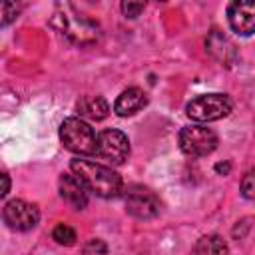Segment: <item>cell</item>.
<instances>
[{
    "label": "cell",
    "instance_id": "obj_1",
    "mask_svg": "<svg viewBox=\"0 0 255 255\" xmlns=\"http://www.w3.org/2000/svg\"><path fill=\"white\" fill-rule=\"evenodd\" d=\"M70 169L86 185V189L98 197L114 199L124 191L122 175L104 163L76 157L70 161Z\"/></svg>",
    "mask_w": 255,
    "mask_h": 255
},
{
    "label": "cell",
    "instance_id": "obj_2",
    "mask_svg": "<svg viewBox=\"0 0 255 255\" xmlns=\"http://www.w3.org/2000/svg\"><path fill=\"white\" fill-rule=\"evenodd\" d=\"M60 141L76 155H96L98 135L82 118H66L60 124Z\"/></svg>",
    "mask_w": 255,
    "mask_h": 255
},
{
    "label": "cell",
    "instance_id": "obj_3",
    "mask_svg": "<svg viewBox=\"0 0 255 255\" xmlns=\"http://www.w3.org/2000/svg\"><path fill=\"white\" fill-rule=\"evenodd\" d=\"M233 104L227 94H201L185 106V114L193 122H217L231 114Z\"/></svg>",
    "mask_w": 255,
    "mask_h": 255
},
{
    "label": "cell",
    "instance_id": "obj_4",
    "mask_svg": "<svg viewBox=\"0 0 255 255\" xmlns=\"http://www.w3.org/2000/svg\"><path fill=\"white\" fill-rule=\"evenodd\" d=\"M179 149L189 157H205L217 149L219 137L213 129L193 124L179 129Z\"/></svg>",
    "mask_w": 255,
    "mask_h": 255
},
{
    "label": "cell",
    "instance_id": "obj_5",
    "mask_svg": "<svg viewBox=\"0 0 255 255\" xmlns=\"http://www.w3.org/2000/svg\"><path fill=\"white\" fill-rule=\"evenodd\" d=\"M129 155V139L120 129H104L98 133V145H96V157L112 163L122 165Z\"/></svg>",
    "mask_w": 255,
    "mask_h": 255
},
{
    "label": "cell",
    "instance_id": "obj_6",
    "mask_svg": "<svg viewBox=\"0 0 255 255\" xmlns=\"http://www.w3.org/2000/svg\"><path fill=\"white\" fill-rule=\"evenodd\" d=\"M4 223L14 231H30L40 221V211L34 203H28L24 199H12L4 203L2 209Z\"/></svg>",
    "mask_w": 255,
    "mask_h": 255
},
{
    "label": "cell",
    "instance_id": "obj_7",
    "mask_svg": "<svg viewBox=\"0 0 255 255\" xmlns=\"http://www.w3.org/2000/svg\"><path fill=\"white\" fill-rule=\"evenodd\" d=\"M124 201L126 211L135 219H153L159 213L157 197L141 185H129L124 193Z\"/></svg>",
    "mask_w": 255,
    "mask_h": 255
},
{
    "label": "cell",
    "instance_id": "obj_8",
    "mask_svg": "<svg viewBox=\"0 0 255 255\" xmlns=\"http://www.w3.org/2000/svg\"><path fill=\"white\" fill-rule=\"evenodd\" d=\"M229 28L239 36L255 34V0H235L227 6Z\"/></svg>",
    "mask_w": 255,
    "mask_h": 255
},
{
    "label": "cell",
    "instance_id": "obj_9",
    "mask_svg": "<svg viewBox=\"0 0 255 255\" xmlns=\"http://www.w3.org/2000/svg\"><path fill=\"white\" fill-rule=\"evenodd\" d=\"M58 189H60V197L72 207V209H84L88 205V189L86 185L74 175V173H62L60 181H58Z\"/></svg>",
    "mask_w": 255,
    "mask_h": 255
},
{
    "label": "cell",
    "instance_id": "obj_10",
    "mask_svg": "<svg viewBox=\"0 0 255 255\" xmlns=\"http://www.w3.org/2000/svg\"><path fill=\"white\" fill-rule=\"evenodd\" d=\"M145 104H147V96L141 88H128L114 102V112L120 118H128V116H133L139 110H143Z\"/></svg>",
    "mask_w": 255,
    "mask_h": 255
},
{
    "label": "cell",
    "instance_id": "obj_11",
    "mask_svg": "<svg viewBox=\"0 0 255 255\" xmlns=\"http://www.w3.org/2000/svg\"><path fill=\"white\" fill-rule=\"evenodd\" d=\"M76 110L80 114V118L92 120V122H102L108 118L110 114V106L102 96H84L78 100Z\"/></svg>",
    "mask_w": 255,
    "mask_h": 255
},
{
    "label": "cell",
    "instance_id": "obj_12",
    "mask_svg": "<svg viewBox=\"0 0 255 255\" xmlns=\"http://www.w3.org/2000/svg\"><path fill=\"white\" fill-rule=\"evenodd\" d=\"M191 255H229V249L223 237L211 233V235H203L197 239Z\"/></svg>",
    "mask_w": 255,
    "mask_h": 255
},
{
    "label": "cell",
    "instance_id": "obj_13",
    "mask_svg": "<svg viewBox=\"0 0 255 255\" xmlns=\"http://www.w3.org/2000/svg\"><path fill=\"white\" fill-rule=\"evenodd\" d=\"M52 239H54L58 245H66V247H70V245L76 243L78 237H76V231H74L70 225L60 223V225L54 227V231H52Z\"/></svg>",
    "mask_w": 255,
    "mask_h": 255
},
{
    "label": "cell",
    "instance_id": "obj_14",
    "mask_svg": "<svg viewBox=\"0 0 255 255\" xmlns=\"http://www.w3.org/2000/svg\"><path fill=\"white\" fill-rule=\"evenodd\" d=\"M241 195L245 199H255V167L245 171V175L241 177Z\"/></svg>",
    "mask_w": 255,
    "mask_h": 255
},
{
    "label": "cell",
    "instance_id": "obj_15",
    "mask_svg": "<svg viewBox=\"0 0 255 255\" xmlns=\"http://www.w3.org/2000/svg\"><path fill=\"white\" fill-rule=\"evenodd\" d=\"M120 8H122V12H124L126 18H137L143 12L145 2H122Z\"/></svg>",
    "mask_w": 255,
    "mask_h": 255
},
{
    "label": "cell",
    "instance_id": "obj_16",
    "mask_svg": "<svg viewBox=\"0 0 255 255\" xmlns=\"http://www.w3.org/2000/svg\"><path fill=\"white\" fill-rule=\"evenodd\" d=\"M18 6L14 4V2H4L2 4V28H6L12 20H16L18 18Z\"/></svg>",
    "mask_w": 255,
    "mask_h": 255
},
{
    "label": "cell",
    "instance_id": "obj_17",
    "mask_svg": "<svg viewBox=\"0 0 255 255\" xmlns=\"http://www.w3.org/2000/svg\"><path fill=\"white\" fill-rule=\"evenodd\" d=\"M84 253H86V255H92V253L104 255V253H108V245H106L102 239H90V241L86 243V247H84Z\"/></svg>",
    "mask_w": 255,
    "mask_h": 255
},
{
    "label": "cell",
    "instance_id": "obj_18",
    "mask_svg": "<svg viewBox=\"0 0 255 255\" xmlns=\"http://www.w3.org/2000/svg\"><path fill=\"white\" fill-rule=\"evenodd\" d=\"M215 171L219 175H227L231 171V163L229 161H219V163H215Z\"/></svg>",
    "mask_w": 255,
    "mask_h": 255
},
{
    "label": "cell",
    "instance_id": "obj_19",
    "mask_svg": "<svg viewBox=\"0 0 255 255\" xmlns=\"http://www.w3.org/2000/svg\"><path fill=\"white\" fill-rule=\"evenodd\" d=\"M8 191H10V177H8V173H2V191H0V195L6 197Z\"/></svg>",
    "mask_w": 255,
    "mask_h": 255
}]
</instances>
